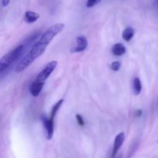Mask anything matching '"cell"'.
Masks as SVG:
<instances>
[{
	"instance_id": "obj_13",
	"label": "cell",
	"mask_w": 158,
	"mask_h": 158,
	"mask_svg": "<svg viewBox=\"0 0 158 158\" xmlns=\"http://www.w3.org/2000/svg\"><path fill=\"white\" fill-rule=\"evenodd\" d=\"M102 0H87L86 1V7L88 8H92L94 7V6H97V4H99V3L101 2Z\"/></svg>"
},
{
	"instance_id": "obj_8",
	"label": "cell",
	"mask_w": 158,
	"mask_h": 158,
	"mask_svg": "<svg viewBox=\"0 0 158 158\" xmlns=\"http://www.w3.org/2000/svg\"><path fill=\"white\" fill-rule=\"evenodd\" d=\"M40 14L37 12H32V11H26L24 15V20L26 23L31 24V23H35V21L40 19Z\"/></svg>"
},
{
	"instance_id": "obj_6",
	"label": "cell",
	"mask_w": 158,
	"mask_h": 158,
	"mask_svg": "<svg viewBox=\"0 0 158 158\" xmlns=\"http://www.w3.org/2000/svg\"><path fill=\"white\" fill-rule=\"evenodd\" d=\"M88 40L84 36H79L77 38V46L72 48L70 50L71 53H80L83 52L87 48Z\"/></svg>"
},
{
	"instance_id": "obj_9",
	"label": "cell",
	"mask_w": 158,
	"mask_h": 158,
	"mask_svg": "<svg viewBox=\"0 0 158 158\" xmlns=\"http://www.w3.org/2000/svg\"><path fill=\"white\" fill-rule=\"evenodd\" d=\"M112 53L115 56H122L126 53V47L122 43H116L113 46Z\"/></svg>"
},
{
	"instance_id": "obj_3",
	"label": "cell",
	"mask_w": 158,
	"mask_h": 158,
	"mask_svg": "<svg viewBox=\"0 0 158 158\" xmlns=\"http://www.w3.org/2000/svg\"><path fill=\"white\" fill-rule=\"evenodd\" d=\"M57 66V61L56 60H52V61L49 62L45 66V68L42 70L38 74L36 77V80L41 81H45L48 77H49L52 71L55 70V68Z\"/></svg>"
},
{
	"instance_id": "obj_17",
	"label": "cell",
	"mask_w": 158,
	"mask_h": 158,
	"mask_svg": "<svg viewBox=\"0 0 158 158\" xmlns=\"http://www.w3.org/2000/svg\"><path fill=\"white\" fill-rule=\"evenodd\" d=\"M142 114H143V112H142V110H140V109L137 110L135 112L136 116H137V117H140V116H141Z\"/></svg>"
},
{
	"instance_id": "obj_7",
	"label": "cell",
	"mask_w": 158,
	"mask_h": 158,
	"mask_svg": "<svg viewBox=\"0 0 158 158\" xmlns=\"http://www.w3.org/2000/svg\"><path fill=\"white\" fill-rule=\"evenodd\" d=\"M45 81H41L35 79L30 85L29 88V91L30 94H32L33 97H38L40 94L41 93L42 89H43V86H44Z\"/></svg>"
},
{
	"instance_id": "obj_2",
	"label": "cell",
	"mask_w": 158,
	"mask_h": 158,
	"mask_svg": "<svg viewBox=\"0 0 158 158\" xmlns=\"http://www.w3.org/2000/svg\"><path fill=\"white\" fill-rule=\"evenodd\" d=\"M26 50V45L21 44L12 49L0 59V74L3 75L4 72L7 71L15 60L21 57L22 54Z\"/></svg>"
},
{
	"instance_id": "obj_10",
	"label": "cell",
	"mask_w": 158,
	"mask_h": 158,
	"mask_svg": "<svg viewBox=\"0 0 158 158\" xmlns=\"http://www.w3.org/2000/svg\"><path fill=\"white\" fill-rule=\"evenodd\" d=\"M134 33H135V30L133 27H127L123 31V33H122V37L123 39L126 42H129L132 40V38L134 37Z\"/></svg>"
},
{
	"instance_id": "obj_5",
	"label": "cell",
	"mask_w": 158,
	"mask_h": 158,
	"mask_svg": "<svg viewBox=\"0 0 158 158\" xmlns=\"http://www.w3.org/2000/svg\"><path fill=\"white\" fill-rule=\"evenodd\" d=\"M124 140H125V134H124V133H123V132L118 133V134L116 136L115 139H114V147H113L111 158L115 157V156L117 155V153H118V151L120 150V149L121 148V147H122V145H123Z\"/></svg>"
},
{
	"instance_id": "obj_14",
	"label": "cell",
	"mask_w": 158,
	"mask_h": 158,
	"mask_svg": "<svg viewBox=\"0 0 158 158\" xmlns=\"http://www.w3.org/2000/svg\"><path fill=\"white\" fill-rule=\"evenodd\" d=\"M120 67H121V64L119 61H114L111 64V68L114 71H118L120 69Z\"/></svg>"
},
{
	"instance_id": "obj_18",
	"label": "cell",
	"mask_w": 158,
	"mask_h": 158,
	"mask_svg": "<svg viewBox=\"0 0 158 158\" xmlns=\"http://www.w3.org/2000/svg\"><path fill=\"white\" fill-rule=\"evenodd\" d=\"M157 143H158V141H157Z\"/></svg>"
},
{
	"instance_id": "obj_12",
	"label": "cell",
	"mask_w": 158,
	"mask_h": 158,
	"mask_svg": "<svg viewBox=\"0 0 158 158\" xmlns=\"http://www.w3.org/2000/svg\"><path fill=\"white\" fill-rule=\"evenodd\" d=\"M63 102V99H60V100H59L58 102H57L56 103L55 105H53V106H52V110H51L50 116H49L50 117H49V118L54 119V118H55L56 115V113H57V112H58V110L60 109V108L61 107Z\"/></svg>"
},
{
	"instance_id": "obj_1",
	"label": "cell",
	"mask_w": 158,
	"mask_h": 158,
	"mask_svg": "<svg viewBox=\"0 0 158 158\" xmlns=\"http://www.w3.org/2000/svg\"><path fill=\"white\" fill-rule=\"evenodd\" d=\"M48 44L45 42L42 41L39 39L37 42H35L33 46L31 47L29 52L26 54V55L20 60L17 66L15 67V71L16 73L23 72L24 70H26L31 64L33 63L35 60L40 57L42 54H44Z\"/></svg>"
},
{
	"instance_id": "obj_11",
	"label": "cell",
	"mask_w": 158,
	"mask_h": 158,
	"mask_svg": "<svg viewBox=\"0 0 158 158\" xmlns=\"http://www.w3.org/2000/svg\"><path fill=\"white\" fill-rule=\"evenodd\" d=\"M133 88H134V91L135 95H138V94H140L142 90V85L139 77H136L134 78V81H133Z\"/></svg>"
},
{
	"instance_id": "obj_16",
	"label": "cell",
	"mask_w": 158,
	"mask_h": 158,
	"mask_svg": "<svg viewBox=\"0 0 158 158\" xmlns=\"http://www.w3.org/2000/svg\"><path fill=\"white\" fill-rule=\"evenodd\" d=\"M10 2V0H1V4L2 7H6Z\"/></svg>"
},
{
	"instance_id": "obj_4",
	"label": "cell",
	"mask_w": 158,
	"mask_h": 158,
	"mask_svg": "<svg viewBox=\"0 0 158 158\" xmlns=\"http://www.w3.org/2000/svg\"><path fill=\"white\" fill-rule=\"evenodd\" d=\"M43 125L46 131V139L48 140L52 139L54 133V119L51 118H47L46 116H42Z\"/></svg>"
},
{
	"instance_id": "obj_15",
	"label": "cell",
	"mask_w": 158,
	"mask_h": 158,
	"mask_svg": "<svg viewBox=\"0 0 158 158\" xmlns=\"http://www.w3.org/2000/svg\"><path fill=\"white\" fill-rule=\"evenodd\" d=\"M76 118H77V122H78V124L80 125V126H83V125H85L84 120H83V117H82L80 114L76 115Z\"/></svg>"
}]
</instances>
